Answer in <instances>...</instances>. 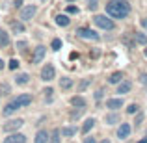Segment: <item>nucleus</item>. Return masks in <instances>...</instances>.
<instances>
[{"mask_svg": "<svg viewBox=\"0 0 147 143\" xmlns=\"http://www.w3.org/2000/svg\"><path fill=\"white\" fill-rule=\"evenodd\" d=\"M49 136H50V134L47 132V130H39V132L36 134V140H34V143H47L49 141Z\"/></svg>", "mask_w": 147, "mask_h": 143, "instance_id": "2eb2a0df", "label": "nucleus"}, {"mask_svg": "<svg viewBox=\"0 0 147 143\" xmlns=\"http://www.w3.org/2000/svg\"><path fill=\"white\" fill-rule=\"evenodd\" d=\"M125 78V75H123L121 71H117V73H112L110 76H108V84H114V86H117L121 80Z\"/></svg>", "mask_w": 147, "mask_h": 143, "instance_id": "ddd939ff", "label": "nucleus"}, {"mask_svg": "<svg viewBox=\"0 0 147 143\" xmlns=\"http://www.w3.org/2000/svg\"><path fill=\"white\" fill-rule=\"evenodd\" d=\"M130 87H132V84H130L129 80H121V82L117 84V93L119 95H125V93H129V91H130Z\"/></svg>", "mask_w": 147, "mask_h": 143, "instance_id": "9b49d317", "label": "nucleus"}, {"mask_svg": "<svg viewBox=\"0 0 147 143\" xmlns=\"http://www.w3.org/2000/svg\"><path fill=\"white\" fill-rule=\"evenodd\" d=\"M19 110V106L11 100V102H7L6 106H4V110H2V115H11V113H15V111Z\"/></svg>", "mask_w": 147, "mask_h": 143, "instance_id": "4468645a", "label": "nucleus"}, {"mask_svg": "<svg viewBox=\"0 0 147 143\" xmlns=\"http://www.w3.org/2000/svg\"><path fill=\"white\" fill-rule=\"evenodd\" d=\"M140 111V106L138 104H130L129 108H127V113H138Z\"/></svg>", "mask_w": 147, "mask_h": 143, "instance_id": "c756f323", "label": "nucleus"}, {"mask_svg": "<svg viewBox=\"0 0 147 143\" xmlns=\"http://www.w3.org/2000/svg\"><path fill=\"white\" fill-rule=\"evenodd\" d=\"M140 24H142V28H144L145 32H147V17H144V19H142V21H140Z\"/></svg>", "mask_w": 147, "mask_h": 143, "instance_id": "4c0bfd02", "label": "nucleus"}, {"mask_svg": "<svg viewBox=\"0 0 147 143\" xmlns=\"http://www.w3.org/2000/svg\"><path fill=\"white\" fill-rule=\"evenodd\" d=\"M22 125H24V119H9L7 123H4V125H2V132H6V134L17 132Z\"/></svg>", "mask_w": 147, "mask_h": 143, "instance_id": "7ed1b4c3", "label": "nucleus"}, {"mask_svg": "<svg viewBox=\"0 0 147 143\" xmlns=\"http://www.w3.org/2000/svg\"><path fill=\"white\" fill-rule=\"evenodd\" d=\"M54 76H56V69H54L52 63H47L41 69V80L43 82H50V80H54Z\"/></svg>", "mask_w": 147, "mask_h": 143, "instance_id": "39448f33", "label": "nucleus"}, {"mask_svg": "<svg viewBox=\"0 0 147 143\" xmlns=\"http://www.w3.org/2000/svg\"><path fill=\"white\" fill-rule=\"evenodd\" d=\"M102 93H104V91H102V89H99L97 93H95V100H100V99H102Z\"/></svg>", "mask_w": 147, "mask_h": 143, "instance_id": "58836bf2", "label": "nucleus"}, {"mask_svg": "<svg viewBox=\"0 0 147 143\" xmlns=\"http://www.w3.org/2000/svg\"><path fill=\"white\" fill-rule=\"evenodd\" d=\"M13 4H15V7H22V0H15Z\"/></svg>", "mask_w": 147, "mask_h": 143, "instance_id": "a19ab883", "label": "nucleus"}, {"mask_svg": "<svg viewBox=\"0 0 147 143\" xmlns=\"http://www.w3.org/2000/svg\"><path fill=\"white\" fill-rule=\"evenodd\" d=\"M90 84H91V78H86V80H82V82H80V86H78V89H80V91H84L88 86H90Z\"/></svg>", "mask_w": 147, "mask_h": 143, "instance_id": "7c9ffc66", "label": "nucleus"}, {"mask_svg": "<svg viewBox=\"0 0 147 143\" xmlns=\"http://www.w3.org/2000/svg\"><path fill=\"white\" fill-rule=\"evenodd\" d=\"M71 104L75 108H86V99H84V97H80V95H76V97H73L71 99Z\"/></svg>", "mask_w": 147, "mask_h": 143, "instance_id": "dca6fc26", "label": "nucleus"}, {"mask_svg": "<svg viewBox=\"0 0 147 143\" xmlns=\"http://www.w3.org/2000/svg\"><path fill=\"white\" fill-rule=\"evenodd\" d=\"M130 132H132V126L129 123H121V126L117 128V138L119 140H127L130 136Z\"/></svg>", "mask_w": 147, "mask_h": 143, "instance_id": "9d476101", "label": "nucleus"}, {"mask_svg": "<svg viewBox=\"0 0 147 143\" xmlns=\"http://www.w3.org/2000/svg\"><path fill=\"white\" fill-rule=\"evenodd\" d=\"M100 143H110V140H102V141H100Z\"/></svg>", "mask_w": 147, "mask_h": 143, "instance_id": "c03bdc74", "label": "nucleus"}, {"mask_svg": "<svg viewBox=\"0 0 147 143\" xmlns=\"http://www.w3.org/2000/svg\"><path fill=\"white\" fill-rule=\"evenodd\" d=\"M26 47H28V43H26V41H17V48L19 50H26Z\"/></svg>", "mask_w": 147, "mask_h": 143, "instance_id": "72a5a7b5", "label": "nucleus"}, {"mask_svg": "<svg viewBox=\"0 0 147 143\" xmlns=\"http://www.w3.org/2000/svg\"><path fill=\"white\" fill-rule=\"evenodd\" d=\"M13 102L17 104L19 108H26L28 104H32V95H28V93H22V95L15 97V99H13Z\"/></svg>", "mask_w": 147, "mask_h": 143, "instance_id": "6e6552de", "label": "nucleus"}, {"mask_svg": "<svg viewBox=\"0 0 147 143\" xmlns=\"http://www.w3.org/2000/svg\"><path fill=\"white\" fill-rule=\"evenodd\" d=\"M67 13H73V15L78 13V7H76V6H69V7H67Z\"/></svg>", "mask_w": 147, "mask_h": 143, "instance_id": "e433bc0d", "label": "nucleus"}, {"mask_svg": "<svg viewBox=\"0 0 147 143\" xmlns=\"http://www.w3.org/2000/svg\"><path fill=\"white\" fill-rule=\"evenodd\" d=\"M41 2H45V0H41Z\"/></svg>", "mask_w": 147, "mask_h": 143, "instance_id": "de8ad7c7", "label": "nucleus"}, {"mask_svg": "<svg viewBox=\"0 0 147 143\" xmlns=\"http://www.w3.org/2000/svg\"><path fill=\"white\" fill-rule=\"evenodd\" d=\"M11 28H13V32H19V34L24 32V24H22V22H13Z\"/></svg>", "mask_w": 147, "mask_h": 143, "instance_id": "cd10ccee", "label": "nucleus"}, {"mask_svg": "<svg viewBox=\"0 0 147 143\" xmlns=\"http://www.w3.org/2000/svg\"><path fill=\"white\" fill-rule=\"evenodd\" d=\"M36 13H37V7L30 4V6H26V7L21 9V21H30V19H34Z\"/></svg>", "mask_w": 147, "mask_h": 143, "instance_id": "423d86ee", "label": "nucleus"}, {"mask_svg": "<svg viewBox=\"0 0 147 143\" xmlns=\"http://www.w3.org/2000/svg\"><path fill=\"white\" fill-rule=\"evenodd\" d=\"M134 39H136L138 45H147V36L144 32H136L134 34Z\"/></svg>", "mask_w": 147, "mask_h": 143, "instance_id": "393cba45", "label": "nucleus"}, {"mask_svg": "<svg viewBox=\"0 0 147 143\" xmlns=\"http://www.w3.org/2000/svg\"><path fill=\"white\" fill-rule=\"evenodd\" d=\"M123 106V99H108L106 100V108H110L112 111L114 110H119Z\"/></svg>", "mask_w": 147, "mask_h": 143, "instance_id": "f8f14e48", "label": "nucleus"}, {"mask_svg": "<svg viewBox=\"0 0 147 143\" xmlns=\"http://www.w3.org/2000/svg\"><path fill=\"white\" fill-rule=\"evenodd\" d=\"M84 110H86V108H78V110H73L71 113H69V117H71V121H75V119H78L80 115L84 113Z\"/></svg>", "mask_w": 147, "mask_h": 143, "instance_id": "a878e982", "label": "nucleus"}, {"mask_svg": "<svg viewBox=\"0 0 147 143\" xmlns=\"http://www.w3.org/2000/svg\"><path fill=\"white\" fill-rule=\"evenodd\" d=\"M2 69H4V61L0 60V71H2Z\"/></svg>", "mask_w": 147, "mask_h": 143, "instance_id": "79ce46f5", "label": "nucleus"}, {"mask_svg": "<svg viewBox=\"0 0 147 143\" xmlns=\"http://www.w3.org/2000/svg\"><path fill=\"white\" fill-rule=\"evenodd\" d=\"M60 128H54L52 132H50V136H49V143H60Z\"/></svg>", "mask_w": 147, "mask_h": 143, "instance_id": "5701e85b", "label": "nucleus"}, {"mask_svg": "<svg viewBox=\"0 0 147 143\" xmlns=\"http://www.w3.org/2000/svg\"><path fill=\"white\" fill-rule=\"evenodd\" d=\"M130 13V4L127 0H110L106 4V15L112 19H125Z\"/></svg>", "mask_w": 147, "mask_h": 143, "instance_id": "f257e3e1", "label": "nucleus"}, {"mask_svg": "<svg viewBox=\"0 0 147 143\" xmlns=\"http://www.w3.org/2000/svg\"><path fill=\"white\" fill-rule=\"evenodd\" d=\"M7 45H9V34L0 28V47H7Z\"/></svg>", "mask_w": 147, "mask_h": 143, "instance_id": "412c9836", "label": "nucleus"}, {"mask_svg": "<svg viewBox=\"0 0 147 143\" xmlns=\"http://www.w3.org/2000/svg\"><path fill=\"white\" fill-rule=\"evenodd\" d=\"M2 143H26V136L21 132H11Z\"/></svg>", "mask_w": 147, "mask_h": 143, "instance_id": "1a4fd4ad", "label": "nucleus"}, {"mask_svg": "<svg viewBox=\"0 0 147 143\" xmlns=\"http://www.w3.org/2000/svg\"><path fill=\"white\" fill-rule=\"evenodd\" d=\"M138 143H147V138H144V140H142V141H138Z\"/></svg>", "mask_w": 147, "mask_h": 143, "instance_id": "37998d69", "label": "nucleus"}, {"mask_svg": "<svg viewBox=\"0 0 147 143\" xmlns=\"http://www.w3.org/2000/svg\"><path fill=\"white\" fill-rule=\"evenodd\" d=\"M45 54H47V47H43V45H39V47L34 48V56H32V63H41L45 58Z\"/></svg>", "mask_w": 147, "mask_h": 143, "instance_id": "0eeeda50", "label": "nucleus"}, {"mask_svg": "<svg viewBox=\"0 0 147 143\" xmlns=\"http://www.w3.org/2000/svg\"><path fill=\"white\" fill-rule=\"evenodd\" d=\"M7 67H9L11 71H15V69L19 67V61H17V60H9V65H7Z\"/></svg>", "mask_w": 147, "mask_h": 143, "instance_id": "473e14b6", "label": "nucleus"}, {"mask_svg": "<svg viewBox=\"0 0 147 143\" xmlns=\"http://www.w3.org/2000/svg\"><path fill=\"white\" fill-rule=\"evenodd\" d=\"M50 48H52V50H60V48H61V39H52Z\"/></svg>", "mask_w": 147, "mask_h": 143, "instance_id": "c85d7f7f", "label": "nucleus"}, {"mask_svg": "<svg viewBox=\"0 0 147 143\" xmlns=\"http://www.w3.org/2000/svg\"><path fill=\"white\" fill-rule=\"evenodd\" d=\"M69 22H71V19H69L65 13L56 15V24H58V26H63V28H65V26H69Z\"/></svg>", "mask_w": 147, "mask_h": 143, "instance_id": "a211bd4d", "label": "nucleus"}, {"mask_svg": "<svg viewBox=\"0 0 147 143\" xmlns=\"http://www.w3.org/2000/svg\"><path fill=\"white\" fill-rule=\"evenodd\" d=\"M30 82V75H26V73H21V75L15 76V84L17 86H24V84Z\"/></svg>", "mask_w": 147, "mask_h": 143, "instance_id": "6ab92c4d", "label": "nucleus"}, {"mask_svg": "<svg viewBox=\"0 0 147 143\" xmlns=\"http://www.w3.org/2000/svg\"><path fill=\"white\" fill-rule=\"evenodd\" d=\"M144 54H145V58H147V48H145V50H144Z\"/></svg>", "mask_w": 147, "mask_h": 143, "instance_id": "49530a36", "label": "nucleus"}, {"mask_svg": "<svg viewBox=\"0 0 147 143\" xmlns=\"http://www.w3.org/2000/svg\"><path fill=\"white\" fill-rule=\"evenodd\" d=\"M43 93H45V97H47V100L50 102V100H52V93H54V89H52V87H47Z\"/></svg>", "mask_w": 147, "mask_h": 143, "instance_id": "2f4dec72", "label": "nucleus"}, {"mask_svg": "<svg viewBox=\"0 0 147 143\" xmlns=\"http://www.w3.org/2000/svg\"><path fill=\"white\" fill-rule=\"evenodd\" d=\"M60 134L63 138H73V136H76V128L75 126H63V128L60 130Z\"/></svg>", "mask_w": 147, "mask_h": 143, "instance_id": "aec40b11", "label": "nucleus"}, {"mask_svg": "<svg viewBox=\"0 0 147 143\" xmlns=\"http://www.w3.org/2000/svg\"><path fill=\"white\" fill-rule=\"evenodd\" d=\"M142 121H144V115H142V113H138V117H136V125H140Z\"/></svg>", "mask_w": 147, "mask_h": 143, "instance_id": "ea45409f", "label": "nucleus"}, {"mask_svg": "<svg viewBox=\"0 0 147 143\" xmlns=\"http://www.w3.org/2000/svg\"><path fill=\"white\" fill-rule=\"evenodd\" d=\"M104 121H106L108 125H115V123H119V115L115 113V110H114V113H108L106 117H104Z\"/></svg>", "mask_w": 147, "mask_h": 143, "instance_id": "b1692460", "label": "nucleus"}, {"mask_svg": "<svg viewBox=\"0 0 147 143\" xmlns=\"http://www.w3.org/2000/svg\"><path fill=\"white\" fill-rule=\"evenodd\" d=\"M95 123H97V121H95L93 117H90V119H86V121H84V125H82V134H84V136H86V134L95 126Z\"/></svg>", "mask_w": 147, "mask_h": 143, "instance_id": "f3484780", "label": "nucleus"}, {"mask_svg": "<svg viewBox=\"0 0 147 143\" xmlns=\"http://www.w3.org/2000/svg\"><path fill=\"white\" fill-rule=\"evenodd\" d=\"M65 2H76V0H65Z\"/></svg>", "mask_w": 147, "mask_h": 143, "instance_id": "a18cd8bd", "label": "nucleus"}, {"mask_svg": "<svg viewBox=\"0 0 147 143\" xmlns=\"http://www.w3.org/2000/svg\"><path fill=\"white\" fill-rule=\"evenodd\" d=\"M84 143H97V140H95L93 136H88V134H86V138H84Z\"/></svg>", "mask_w": 147, "mask_h": 143, "instance_id": "f704fd0d", "label": "nucleus"}, {"mask_svg": "<svg viewBox=\"0 0 147 143\" xmlns=\"http://www.w3.org/2000/svg\"><path fill=\"white\" fill-rule=\"evenodd\" d=\"M93 22L100 30H114V21L110 19V15H95Z\"/></svg>", "mask_w": 147, "mask_h": 143, "instance_id": "f03ea898", "label": "nucleus"}, {"mask_svg": "<svg viewBox=\"0 0 147 143\" xmlns=\"http://www.w3.org/2000/svg\"><path fill=\"white\" fill-rule=\"evenodd\" d=\"M86 6H88V9H90V11H95V9H97V6H99V0H86Z\"/></svg>", "mask_w": 147, "mask_h": 143, "instance_id": "bb28decb", "label": "nucleus"}, {"mask_svg": "<svg viewBox=\"0 0 147 143\" xmlns=\"http://www.w3.org/2000/svg\"><path fill=\"white\" fill-rule=\"evenodd\" d=\"M76 36L82 37V39H88V41H99V34L91 28H78L76 30Z\"/></svg>", "mask_w": 147, "mask_h": 143, "instance_id": "20e7f679", "label": "nucleus"}, {"mask_svg": "<svg viewBox=\"0 0 147 143\" xmlns=\"http://www.w3.org/2000/svg\"><path fill=\"white\" fill-rule=\"evenodd\" d=\"M140 84L147 87V75H145V73H144V75H140Z\"/></svg>", "mask_w": 147, "mask_h": 143, "instance_id": "c9c22d12", "label": "nucleus"}, {"mask_svg": "<svg viewBox=\"0 0 147 143\" xmlns=\"http://www.w3.org/2000/svg\"><path fill=\"white\" fill-rule=\"evenodd\" d=\"M60 87H61V89H71V87H73V78H69V76L60 78Z\"/></svg>", "mask_w": 147, "mask_h": 143, "instance_id": "4be33fe9", "label": "nucleus"}]
</instances>
